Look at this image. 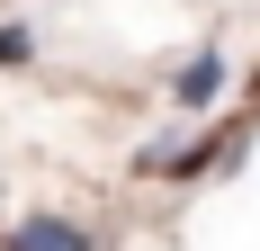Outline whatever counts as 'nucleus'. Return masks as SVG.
I'll list each match as a JSON object with an SVG mask.
<instances>
[{
	"label": "nucleus",
	"mask_w": 260,
	"mask_h": 251,
	"mask_svg": "<svg viewBox=\"0 0 260 251\" xmlns=\"http://www.w3.org/2000/svg\"><path fill=\"white\" fill-rule=\"evenodd\" d=\"M18 63H36V27H27V18H0V72H18Z\"/></svg>",
	"instance_id": "20e7f679"
},
{
	"label": "nucleus",
	"mask_w": 260,
	"mask_h": 251,
	"mask_svg": "<svg viewBox=\"0 0 260 251\" xmlns=\"http://www.w3.org/2000/svg\"><path fill=\"white\" fill-rule=\"evenodd\" d=\"M0 251H108V233H99V225H81V215L36 206V215H18V225L0 233Z\"/></svg>",
	"instance_id": "f03ea898"
},
{
	"label": "nucleus",
	"mask_w": 260,
	"mask_h": 251,
	"mask_svg": "<svg viewBox=\"0 0 260 251\" xmlns=\"http://www.w3.org/2000/svg\"><path fill=\"white\" fill-rule=\"evenodd\" d=\"M242 152H251V125H215V135H198V144H144L135 152V171L144 179H215V171H234Z\"/></svg>",
	"instance_id": "f257e3e1"
},
{
	"label": "nucleus",
	"mask_w": 260,
	"mask_h": 251,
	"mask_svg": "<svg viewBox=\"0 0 260 251\" xmlns=\"http://www.w3.org/2000/svg\"><path fill=\"white\" fill-rule=\"evenodd\" d=\"M224 81H234L224 45H198V54L180 63V72H171V108H180V117H207V108L224 99Z\"/></svg>",
	"instance_id": "7ed1b4c3"
}]
</instances>
